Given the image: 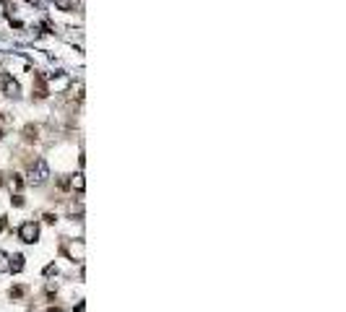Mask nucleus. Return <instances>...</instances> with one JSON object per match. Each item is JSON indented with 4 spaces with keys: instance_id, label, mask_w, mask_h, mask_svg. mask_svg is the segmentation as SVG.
Instances as JSON below:
<instances>
[{
    "instance_id": "f257e3e1",
    "label": "nucleus",
    "mask_w": 346,
    "mask_h": 312,
    "mask_svg": "<svg viewBox=\"0 0 346 312\" xmlns=\"http://www.w3.org/2000/svg\"><path fill=\"white\" fill-rule=\"evenodd\" d=\"M50 177V167H47V161L44 159H36L31 167H29V177H26V182L29 185H44Z\"/></svg>"
},
{
    "instance_id": "f03ea898",
    "label": "nucleus",
    "mask_w": 346,
    "mask_h": 312,
    "mask_svg": "<svg viewBox=\"0 0 346 312\" xmlns=\"http://www.w3.org/2000/svg\"><path fill=\"white\" fill-rule=\"evenodd\" d=\"M18 237H21V242H36V237H39V226H36L34 221H26L21 229H18Z\"/></svg>"
},
{
    "instance_id": "7ed1b4c3",
    "label": "nucleus",
    "mask_w": 346,
    "mask_h": 312,
    "mask_svg": "<svg viewBox=\"0 0 346 312\" xmlns=\"http://www.w3.org/2000/svg\"><path fill=\"white\" fill-rule=\"evenodd\" d=\"M0 89H3V94L5 96H18V94H21V89H18V84H16V81L11 78V76H5V73H3V76H0Z\"/></svg>"
},
{
    "instance_id": "20e7f679",
    "label": "nucleus",
    "mask_w": 346,
    "mask_h": 312,
    "mask_svg": "<svg viewBox=\"0 0 346 312\" xmlns=\"http://www.w3.org/2000/svg\"><path fill=\"white\" fill-rule=\"evenodd\" d=\"M65 252L70 260H84V242H70L65 247Z\"/></svg>"
},
{
    "instance_id": "39448f33",
    "label": "nucleus",
    "mask_w": 346,
    "mask_h": 312,
    "mask_svg": "<svg viewBox=\"0 0 346 312\" xmlns=\"http://www.w3.org/2000/svg\"><path fill=\"white\" fill-rule=\"evenodd\" d=\"M55 5H58L60 11H76L78 0H55Z\"/></svg>"
},
{
    "instance_id": "423d86ee",
    "label": "nucleus",
    "mask_w": 346,
    "mask_h": 312,
    "mask_svg": "<svg viewBox=\"0 0 346 312\" xmlns=\"http://www.w3.org/2000/svg\"><path fill=\"white\" fill-rule=\"evenodd\" d=\"M11 271V258L5 252H0V273H8Z\"/></svg>"
},
{
    "instance_id": "0eeeda50",
    "label": "nucleus",
    "mask_w": 346,
    "mask_h": 312,
    "mask_svg": "<svg viewBox=\"0 0 346 312\" xmlns=\"http://www.w3.org/2000/svg\"><path fill=\"white\" fill-rule=\"evenodd\" d=\"M11 271H13V273L24 271V258H21V255H16V258H11Z\"/></svg>"
},
{
    "instance_id": "6e6552de",
    "label": "nucleus",
    "mask_w": 346,
    "mask_h": 312,
    "mask_svg": "<svg viewBox=\"0 0 346 312\" xmlns=\"http://www.w3.org/2000/svg\"><path fill=\"white\" fill-rule=\"evenodd\" d=\"M36 133H39V130H36L34 125H26V127H24V138H26V141H36Z\"/></svg>"
},
{
    "instance_id": "1a4fd4ad",
    "label": "nucleus",
    "mask_w": 346,
    "mask_h": 312,
    "mask_svg": "<svg viewBox=\"0 0 346 312\" xmlns=\"http://www.w3.org/2000/svg\"><path fill=\"white\" fill-rule=\"evenodd\" d=\"M8 185H11V190H21V177H18V174H11Z\"/></svg>"
},
{
    "instance_id": "9d476101",
    "label": "nucleus",
    "mask_w": 346,
    "mask_h": 312,
    "mask_svg": "<svg viewBox=\"0 0 346 312\" xmlns=\"http://www.w3.org/2000/svg\"><path fill=\"white\" fill-rule=\"evenodd\" d=\"M26 294V289L24 286H16V289H11V299H21Z\"/></svg>"
},
{
    "instance_id": "9b49d317",
    "label": "nucleus",
    "mask_w": 346,
    "mask_h": 312,
    "mask_svg": "<svg viewBox=\"0 0 346 312\" xmlns=\"http://www.w3.org/2000/svg\"><path fill=\"white\" fill-rule=\"evenodd\" d=\"M73 187H76V190H84V174H76V177H73Z\"/></svg>"
},
{
    "instance_id": "f8f14e48",
    "label": "nucleus",
    "mask_w": 346,
    "mask_h": 312,
    "mask_svg": "<svg viewBox=\"0 0 346 312\" xmlns=\"http://www.w3.org/2000/svg\"><path fill=\"white\" fill-rule=\"evenodd\" d=\"M44 221H47V224H55V221H58V218H55L52 214H44Z\"/></svg>"
},
{
    "instance_id": "ddd939ff",
    "label": "nucleus",
    "mask_w": 346,
    "mask_h": 312,
    "mask_svg": "<svg viewBox=\"0 0 346 312\" xmlns=\"http://www.w3.org/2000/svg\"><path fill=\"white\" fill-rule=\"evenodd\" d=\"M5 224H8V221H5V216H0V232L5 229Z\"/></svg>"
},
{
    "instance_id": "4468645a",
    "label": "nucleus",
    "mask_w": 346,
    "mask_h": 312,
    "mask_svg": "<svg viewBox=\"0 0 346 312\" xmlns=\"http://www.w3.org/2000/svg\"><path fill=\"white\" fill-rule=\"evenodd\" d=\"M3 182H5V177H3V172H0V185H3Z\"/></svg>"
},
{
    "instance_id": "2eb2a0df",
    "label": "nucleus",
    "mask_w": 346,
    "mask_h": 312,
    "mask_svg": "<svg viewBox=\"0 0 346 312\" xmlns=\"http://www.w3.org/2000/svg\"><path fill=\"white\" fill-rule=\"evenodd\" d=\"M47 312H63V310H55V307H52V310H47Z\"/></svg>"
},
{
    "instance_id": "dca6fc26",
    "label": "nucleus",
    "mask_w": 346,
    "mask_h": 312,
    "mask_svg": "<svg viewBox=\"0 0 346 312\" xmlns=\"http://www.w3.org/2000/svg\"><path fill=\"white\" fill-rule=\"evenodd\" d=\"M0 135H3V133H0Z\"/></svg>"
}]
</instances>
